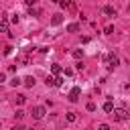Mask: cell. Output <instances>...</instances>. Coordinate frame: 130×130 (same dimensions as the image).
Returning <instances> with one entry per match:
<instances>
[{
	"mask_svg": "<svg viewBox=\"0 0 130 130\" xmlns=\"http://www.w3.org/2000/svg\"><path fill=\"white\" fill-rule=\"evenodd\" d=\"M112 116H114V120H116V122H124V120H128V118H130L128 110H124V108H114Z\"/></svg>",
	"mask_w": 130,
	"mask_h": 130,
	"instance_id": "cell-1",
	"label": "cell"
},
{
	"mask_svg": "<svg viewBox=\"0 0 130 130\" xmlns=\"http://www.w3.org/2000/svg\"><path fill=\"white\" fill-rule=\"evenodd\" d=\"M106 63H108V69H114V67H118V63H120V59L114 55V53H110V55H106V59H104Z\"/></svg>",
	"mask_w": 130,
	"mask_h": 130,
	"instance_id": "cell-2",
	"label": "cell"
},
{
	"mask_svg": "<svg viewBox=\"0 0 130 130\" xmlns=\"http://www.w3.org/2000/svg\"><path fill=\"white\" fill-rule=\"evenodd\" d=\"M30 114H32V118H35V120H43V118H45V114H47V110H45L43 106H35Z\"/></svg>",
	"mask_w": 130,
	"mask_h": 130,
	"instance_id": "cell-3",
	"label": "cell"
},
{
	"mask_svg": "<svg viewBox=\"0 0 130 130\" xmlns=\"http://www.w3.org/2000/svg\"><path fill=\"white\" fill-rule=\"evenodd\" d=\"M79 93H81V89H79V87H73V89H71V93H69V102H77Z\"/></svg>",
	"mask_w": 130,
	"mask_h": 130,
	"instance_id": "cell-4",
	"label": "cell"
},
{
	"mask_svg": "<svg viewBox=\"0 0 130 130\" xmlns=\"http://www.w3.org/2000/svg\"><path fill=\"white\" fill-rule=\"evenodd\" d=\"M104 14H108V16H116V8H114V6H104Z\"/></svg>",
	"mask_w": 130,
	"mask_h": 130,
	"instance_id": "cell-5",
	"label": "cell"
},
{
	"mask_svg": "<svg viewBox=\"0 0 130 130\" xmlns=\"http://www.w3.org/2000/svg\"><path fill=\"white\" fill-rule=\"evenodd\" d=\"M61 22H63L61 14H53V18H51V24H53V26H57V24H61Z\"/></svg>",
	"mask_w": 130,
	"mask_h": 130,
	"instance_id": "cell-6",
	"label": "cell"
},
{
	"mask_svg": "<svg viewBox=\"0 0 130 130\" xmlns=\"http://www.w3.org/2000/svg\"><path fill=\"white\" fill-rule=\"evenodd\" d=\"M22 83H24L26 87H32V85H35V77H32V75H28V77H24V79H22Z\"/></svg>",
	"mask_w": 130,
	"mask_h": 130,
	"instance_id": "cell-7",
	"label": "cell"
},
{
	"mask_svg": "<svg viewBox=\"0 0 130 130\" xmlns=\"http://www.w3.org/2000/svg\"><path fill=\"white\" fill-rule=\"evenodd\" d=\"M75 30H79V24L77 22H69L67 24V32H75Z\"/></svg>",
	"mask_w": 130,
	"mask_h": 130,
	"instance_id": "cell-8",
	"label": "cell"
},
{
	"mask_svg": "<svg viewBox=\"0 0 130 130\" xmlns=\"http://www.w3.org/2000/svg\"><path fill=\"white\" fill-rule=\"evenodd\" d=\"M104 112L112 114V112H114V104H112V102H106V104H104Z\"/></svg>",
	"mask_w": 130,
	"mask_h": 130,
	"instance_id": "cell-9",
	"label": "cell"
},
{
	"mask_svg": "<svg viewBox=\"0 0 130 130\" xmlns=\"http://www.w3.org/2000/svg\"><path fill=\"white\" fill-rule=\"evenodd\" d=\"M65 120H67V122H75V120H77L75 112H67V114H65Z\"/></svg>",
	"mask_w": 130,
	"mask_h": 130,
	"instance_id": "cell-10",
	"label": "cell"
},
{
	"mask_svg": "<svg viewBox=\"0 0 130 130\" xmlns=\"http://www.w3.org/2000/svg\"><path fill=\"white\" fill-rule=\"evenodd\" d=\"M51 71H53L55 75H59V73H61L63 69H61V65H59V63H53V67H51Z\"/></svg>",
	"mask_w": 130,
	"mask_h": 130,
	"instance_id": "cell-11",
	"label": "cell"
},
{
	"mask_svg": "<svg viewBox=\"0 0 130 130\" xmlns=\"http://www.w3.org/2000/svg\"><path fill=\"white\" fill-rule=\"evenodd\" d=\"M20 83H22V79H18V77H14V79H10V85H12V87H18Z\"/></svg>",
	"mask_w": 130,
	"mask_h": 130,
	"instance_id": "cell-12",
	"label": "cell"
},
{
	"mask_svg": "<svg viewBox=\"0 0 130 130\" xmlns=\"http://www.w3.org/2000/svg\"><path fill=\"white\" fill-rule=\"evenodd\" d=\"M24 102H26V95L18 93V95H16V104H24Z\"/></svg>",
	"mask_w": 130,
	"mask_h": 130,
	"instance_id": "cell-13",
	"label": "cell"
},
{
	"mask_svg": "<svg viewBox=\"0 0 130 130\" xmlns=\"http://www.w3.org/2000/svg\"><path fill=\"white\" fill-rule=\"evenodd\" d=\"M73 57H75V59H81V57H83V51H73Z\"/></svg>",
	"mask_w": 130,
	"mask_h": 130,
	"instance_id": "cell-14",
	"label": "cell"
},
{
	"mask_svg": "<svg viewBox=\"0 0 130 130\" xmlns=\"http://www.w3.org/2000/svg\"><path fill=\"white\" fill-rule=\"evenodd\" d=\"M14 116H16V120H22V118H24V112H22V110H18Z\"/></svg>",
	"mask_w": 130,
	"mask_h": 130,
	"instance_id": "cell-15",
	"label": "cell"
},
{
	"mask_svg": "<svg viewBox=\"0 0 130 130\" xmlns=\"http://www.w3.org/2000/svg\"><path fill=\"white\" fill-rule=\"evenodd\" d=\"M112 32H114V26L108 24V26H106V35H112Z\"/></svg>",
	"mask_w": 130,
	"mask_h": 130,
	"instance_id": "cell-16",
	"label": "cell"
},
{
	"mask_svg": "<svg viewBox=\"0 0 130 130\" xmlns=\"http://www.w3.org/2000/svg\"><path fill=\"white\" fill-rule=\"evenodd\" d=\"M87 110H89V112H95V104L89 102V104H87Z\"/></svg>",
	"mask_w": 130,
	"mask_h": 130,
	"instance_id": "cell-17",
	"label": "cell"
},
{
	"mask_svg": "<svg viewBox=\"0 0 130 130\" xmlns=\"http://www.w3.org/2000/svg\"><path fill=\"white\" fill-rule=\"evenodd\" d=\"M10 53H12V47H10V45H8V47H4V55H10Z\"/></svg>",
	"mask_w": 130,
	"mask_h": 130,
	"instance_id": "cell-18",
	"label": "cell"
},
{
	"mask_svg": "<svg viewBox=\"0 0 130 130\" xmlns=\"http://www.w3.org/2000/svg\"><path fill=\"white\" fill-rule=\"evenodd\" d=\"M98 130H110V126H108V124H100V126H98Z\"/></svg>",
	"mask_w": 130,
	"mask_h": 130,
	"instance_id": "cell-19",
	"label": "cell"
},
{
	"mask_svg": "<svg viewBox=\"0 0 130 130\" xmlns=\"http://www.w3.org/2000/svg\"><path fill=\"white\" fill-rule=\"evenodd\" d=\"M22 63H24V65H28V63H30V59H28L26 55H22Z\"/></svg>",
	"mask_w": 130,
	"mask_h": 130,
	"instance_id": "cell-20",
	"label": "cell"
},
{
	"mask_svg": "<svg viewBox=\"0 0 130 130\" xmlns=\"http://www.w3.org/2000/svg\"><path fill=\"white\" fill-rule=\"evenodd\" d=\"M24 2H26V4H28V6H35V4H37V2H39V0H24Z\"/></svg>",
	"mask_w": 130,
	"mask_h": 130,
	"instance_id": "cell-21",
	"label": "cell"
},
{
	"mask_svg": "<svg viewBox=\"0 0 130 130\" xmlns=\"http://www.w3.org/2000/svg\"><path fill=\"white\" fill-rule=\"evenodd\" d=\"M14 130H26V128H24L22 124H18V126H14Z\"/></svg>",
	"mask_w": 130,
	"mask_h": 130,
	"instance_id": "cell-22",
	"label": "cell"
},
{
	"mask_svg": "<svg viewBox=\"0 0 130 130\" xmlns=\"http://www.w3.org/2000/svg\"><path fill=\"white\" fill-rule=\"evenodd\" d=\"M4 79H6V75H4V73H2V71H0V83H2V81H4Z\"/></svg>",
	"mask_w": 130,
	"mask_h": 130,
	"instance_id": "cell-23",
	"label": "cell"
},
{
	"mask_svg": "<svg viewBox=\"0 0 130 130\" xmlns=\"http://www.w3.org/2000/svg\"><path fill=\"white\" fill-rule=\"evenodd\" d=\"M53 2H61V0H53Z\"/></svg>",
	"mask_w": 130,
	"mask_h": 130,
	"instance_id": "cell-24",
	"label": "cell"
},
{
	"mask_svg": "<svg viewBox=\"0 0 130 130\" xmlns=\"http://www.w3.org/2000/svg\"><path fill=\"white\" fill-rule=\"evenodd\" d=\"M0 28H2V26H0Z\"/></svg>",
	"mask_w": 130,
	"mask_h": 130,
	"instance_id": "cell-25",
	"label": "cell"
}]
</instances>
